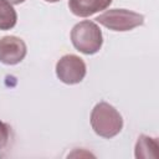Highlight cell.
I'll return each mask as SVG.
<instances>
[{
    "label": "cell",
    "instance_id": "8",
    "mask_svg": "<svg viewBox=\"0 0 159 159\" xmlns=\"http://www.w3.org/2000/svg\"><path fill=\"white\" fill-rule=\"evenodd\" d=\"M17 14L6 0H0V30H10L16 25Z\"/></svg>",
    "mask_w": 159,
    "mask_h": 159
},
{
    "label": "cell",
    "instance_id": "2",
    "mask_svg": "<svg viewBox=\"0 0 159 159\" xmlns=\"http://www.w3.org/2000/svg\"><path fill=\"white\" fill-rule=\"evenodd\" d=\"M71 42L80 52L84 55H94L101 50L103 43L102 31L94 21L83 20L72 27Z\"/></svg>",
    "mask_w": 159,
    "mask_h": 159
},
{
    "label": "cell",
    "instance_id": "10",
    "mask_svg": "<svg viewBox=\"0 0 159 159\" xmlns=\"http://www.w3.org/2000/svg\"><path fill=\"white\" fill-rule=\"evenodd\" d=\"M7 2H10L11 5H17V4H21V2H24L25 0H6Z\"/></svg>",
    "mask_w": 159,
    "mask_h": 159
},
{
    "label": "cell",
    "instance_id": "5",
    "mask_svg": "<svg viewBox=\"0 0 159 159\" xmlns=\"http://www.w3.org/2000/svg\"><path fill=\"white\" fill-rule=\"evenodd\" d=\"M27 52L26 43L17 36H4L0 39V62L4 65L20 63Z\"/></svg>",
    "mask_w": 159,
    "mask_h": 159
},
{
    "label": "cell",
    "instance_id": "1",
    "mask_svg": "<svg viewBox=\"0 0 159 159\" xmlns=\"http://www.w3.org/2000/svg\"><path fill=\"white\" fill-rule=\"evenodd\" d=\"M91 125L97 135L109 139L122 130L123 118L112 104L99 102L91 112Z\"/></svg>",
    "mask_w": 159,
    "mask_h": 159
},
{
    "label": "cell",
    "instance_id": "6",
    "mask_svg": "<svg viewBox=\"0 0 159 159\" xmlns=\"http://www.w3.org/2000/svg\"><path fill=\"white\" fill-rule=\"evenodd\" d=\"M112 0H68L71 12L78 17H88L98 11L106 10Z\"/></svg>",
    "mask_w": 159,
    "mask_h": 159
},
{
    "label": "cell",
    "instance_id": "11",
    "mask_svg": "<svg viewBox=\"0 0 159 159\" xmlns=\"http://www.w3.org/2000/svg\"><path fill=\"white\" fill-rule=\"evenodd\" d=\"M45 1H47V2H57L60 0H45Z\"/></svg>",
    "mask_w": 159,
    "mask_h": 159
},
{
    "label": "cell",
    "instance_id": "4",
    "mask_svg": "<svg viewBox=\"0 0 159 159\" xmlns=\"http://www.w3.org/2000/svg\"><path fill=\"white\" fill-rule=\"evenodd\" d=\"M87 72L84 61L77 55H65L56 63V75L66 84H77L83 81Z\"/></svg>",
    "mask_w": 159,
    "mask_h": 159
},
{
    "label": "cell",
    "instance_id": "3",
    "mask_svg": "<svg viewBox=\"0 0 159 159\" xmlns=\"http://www.w3.org/2000/svg\"><path fill=\"white\" fill-rule=\"evenodd\" d=\"M96 21L112 31H129L144 24V16L127 9H109L96 17Z\"/></svg>",
    "mask_w": 159,
    "mask_h": 159
},
{
    "label": "cell",
    "instance_id": "7",
    "mask_svg": "<svg viewBox=\"0 0 159 159\" xmlns=\"http://www.w3.org/2000/svg\"><path fill=\"white\" fill-rule=\"evenodd\" d=\"M159 143L157 138L142 134L135 144V158H158Z\"/></svg>",
    "mask_w": 159,
    "mask_h": 159
},
{
    "label": "cell",
    "instance_id": "9",
    "mask_svg": "<svg viewBox=\"0 0 159 159\" xmlns=\"http://www.w3.org/2000/svg\"><path fill=\"white\" fill-rule=\"evenodd\" d=\"M9 139H10V127L2 120H0V150L7 145Z\"/></svg>",
    "mask_w": 159,
    "mask_h": 159
}]
</instances>
